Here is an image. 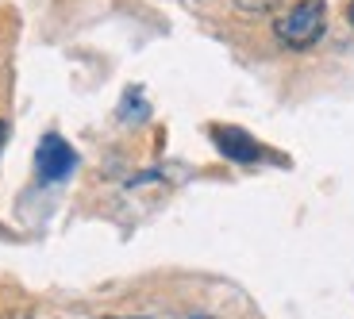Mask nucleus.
I'll return each instance as SVG.
<instances>
[{"label": "nucleus", "instance_id": "f257e3e1", "mask_svg": "<svg viewBox=\"0 0 354 319\" xmlns=\"http://www.w3.org/2000/svg\"><path fill=\"white\" fill-rule=\"evenodd\" d=\"M324 27H328L324 0H301V4H292L289 12H281V16L274 19V35H277V43L289 46V50H308V46L319 43Z\"/></svg>", "mask_w": 354, "mask_h": 319}, {"label": "nucleus", "instance_id": "f03ea898", "mask_svg": "<svg viewBox=\"0 0 354 319\" xmlns=\"http://www.w3.org/2000/svg\"><path fill=\"white\" fill-rule=\"evenodd\" d=\"M73 166H77V154H73L70 142L62 135H43V142H39V151H35L39 181H62L73 173Z\"/></svg>", "mask_w": 354, "mask_h": 319}, {"label": "nucleus", "instance_id": "7ed1b4c3", "mask_svg": "<svg viewBox=\"0 0 354 319\" xmlns=\"http://www.w3.org/2000/svg\"><path fill=\"white\" fill-rule=\"evenodd\" d=\"M212 142L223 158L239 162V166H250V162L262 158V146H258L243 127H212Z\"/></svg>", "mask_w": 354, "mask_h": 319}, {"label": "nucleus", "instance_id": "20e7f679", "mask_svg": "<svg viewBox=\"0 0 354 319\" xmlns=\"http://www.w3.org/2000/svg\"><path fill=\"white\" fill-rule=\"evenodd\" d=\"M243 16H266V12H274L281 0H231Z\"/></svg>", "mask_w": 354, "mask_h": 319}, {"label": "nucleus", "instance_id": "39448f33", "mask_svg": "<svg viewBox=\"0 0 354 319\" xmlns=\"http://www.w3.org/2000/svg\"><path fill=\"white\" fill-rule=\"evenodd\" d=\"M127 100H131V104H139V89L127 93ZM120 115H131V108H127V112H120ZM142 115H147V108H135V119H142Z\"/></svg>", "mask_w": 354, "mask_h": 319}, {"label": "nucleus", "instance_id": "423d86ee", "mask_svg": "<svg viewBox=\"0 0 354 319\" xmlns=\"http://www.w3.org/2000/svg\"><path fill=\"white\" fill-rule=\"evenodd\" d=\"M4 142H8V124L0 119V151H4Z\"/></svg>", "mask_w": 354, "mask_h": 319}, {"label": "nucleus", "instance_id": "0eeeda50", "mask_svg": "<svg viewBox=\"0 0 354 319\" xmlns=\"http://www.w3.org/2000/svg\"><path fill=\"white\" fill-rule=\"evenodd\" d=\"M346 23L354 27V0H346Z\"/></svg>", "mask_w": 354, "mask_h": 319}, {"label": "nucleus", "instance_id": "6e6552de", "mask_svg": "<svg viewBox=\"0 0 354 319\" xmlns=\"http://www.w3.org/2000/svg\"><path fill=\"white\" fill-rule=\"evenodd\" d=\"M104 319H124V316H104ZM131 319H147V316H131Z\"/></svg>", "mask_w": 354, "mask_h": 319}, {"label": "nucleus", "instance_id": "1a4fd4ad", "mask_svg": "<svg viewBox=\"0 0 354 319\" xmlns=\"http://www.w3.org/2000/svg\"><path fill=\"white\" fill-rule=\"evenodd\" d=\"M8 319H27V316H8Z\"/></svg>", "mask_w": 354, "mask_h": 319}]
</instances>
